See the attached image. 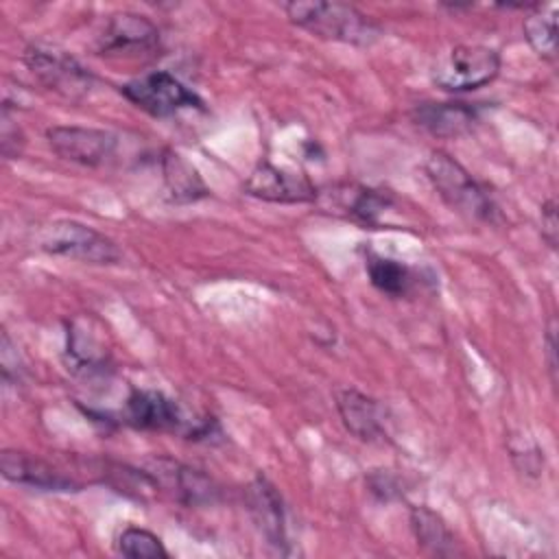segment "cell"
<instances>
[{
	"mask_svg": "<svg viewBox=\"0 0 559 559\" xmlns=\"http://www.w3.org/2000/svg\"><path fill=\"white\" fill-rule=\"evenodd\" d=\"M369 282L391 295V297H402L408 295L411 288L415 286V273L411 266H406L400 260L393 258H384L378 253H367V262H365Z\"/></svg>",
	"mask_w": 559,
	"mask_h": 559,
	"instance_id": "19",
	"label": "cell"
},
{
	"mask_svg": "<svg viewBox=\"0 0 559 559\" xmlns=\"http://www.w3.org/2000/svg\"><path fill=\"white\" fill-rule=\"evenodd\" d=\"M0 469L7 480L44 491H79L81 487L74 478L61 474L50 463L20 450H2Z\"/></svg>",
	"mask_w": 559,
	"mask_h": 559,
	"instance_id": "12",
	"label": "cell"
},
{
	"mask_svg": "<svg viewBox=\"0 0 559 559\" xmlns=\"http://www.w3.org/2000/svg\"><path fill=\"white\" fill-rule=\"evenodd\" d=\"M98 55L116 57H144L159 50V31L157 26L138 13H114L103 33L98 35Z\"/></svg>",
	"mask_w": 559,
	"mask_h": 559,
	"instance_id": "9",
	"label": "cell"
},
{
	"mask_svg": "<svg viewBox=\"0 0 559 559\" xmlns=\"http://www.w3.org/2000/svg\"><path fill=\"white\" fill-rule=\"evenodd\" d=\"M478 105L461 100L421 103L411 111L415 124H419L435 138H459L472 131L478 122Z\"/></svg>",
	"mask_w": 559,
	"mask_h": 559,
	"instance_id": "14",
	"label": "cell"
},
{
	"mask_svg": "<svg viewBox=\"0 0 559 559\" xmlns=\"http://www.w3.org/2000/svg\"><path fill=\"white\" fill-rule=\"evenodd\" d=\"M162 173L168 199L175 203H190L210 194L197 168L177 153H164Z\"/></svg>",
	"mask_w": 559,
	"mask_h": 559,
	"instance_id": "17",
	"label": "cell"
},
{
	"mask_svg": "<svg viewBox=\"0 0 559 559\" xmlns=\"http://www.w3.org/2000/svg\"><path fill=\"white\" fill-rule=\"evenodd\" d=\"M118 550L129 559H166L168 550L164 548L162 539L138 526H127L118 537Z\"/></svg>",
	"mask_w": 559,
	"mask_h": 559,
	"instance_id": "22",
	"label": "cell"
},
{
	"mask_svg": "<svg viewBox=\"0 0 559 559\" xmlns=\"http://www.w3.org/2000/svg\"><path fill=\"white\" fill-rule=\"evenodd\" d=\"M245 194L269 203H308L319 197L314 183L299 173L260 162L242 186Z\"/></svg>",
	"mask_w": 559,
	"mask_h": 559,
	"instance_id": "10",
	"label": "cell"
},
{
	"mask_svg": "<svg viewBox=\"0 0 559 559\" xmlns=\"http://www.w3.org/2000/svg\"><path fill=\"white\" fill-rule=\"evenodd\" d=\"M500 72L498 50L483 44H459L441 55L432 68V83L450 94L478 90Z\"/></svg>",
	"mask_w": 559,
	"mask_h": 559,
	"instance_id": "4",
	"label": "cell"
},
{
	"mask_svg": "<svg viewBox=\"0 0 559 559\" xmlns=\"http://www.w3.org/2000/svg\"><path fill=\"white\" fill-rule=\"evenodd\" d=\"M122 424L138 430L177 432L188 439H207L216 430L212 417H194L162 391L133 389L124 402Z\"/></svg>",
	"mask_w": 559,
	"mask_h": 559,
	"instance_id": "3",
	"label": "cell"
},
{
	"mask_svg": "<svg viewBox=\"0 0 559 559\" xmlns=\"http://www.w3.org/2000/svg\"><path fill=\"white\" fill-rule=\"evenodd\" d=\"M2 131H0V144H2V155L7 159H15L22 155V148L26 144L22 129L17 127V122H13V118L9 116V105L2 107Z\"/></svg>",
	"mask_w": 559,
	"mask_h": 559,
	"instance_id": "23",
	"label": "cell"
},
{
	"mask_svg": "<svg viewBox=\"0 0 559 559\" xmlns=\"http://www.w3.org/2000/svg\"><path fill=\"white\" fill-rule=\"evenodd\" d=\"M122 96L155 118H168L181 109H201L203 100L166 70L148 72L120 87Z\"/></svg>",
	"mask_w": 559,
	"mask_h": 559,
	"instance_id": "6",
	"label": "cell"
},
{
	"mask_svg": "<svg viewBox=\"0 0 559 559\" xmlns=\"http://www.w3.org/2000/svg\"><path fill=\"white\" fill-rule=\"evenodd\" d=\"M151 478L155 480L157 489L168 491L175 500L199 507V504H212L218 496L216 485L212 478H207L201 469L188 467L173 459H153L146 467Z\"/></svg>",
	"mask_w": 559,
	"mask_h": 559,
	"instance_id": "11",
	"label": "cell"
},
{
	"mask_svg": "<svg viewBox=\"0 0 559 559\" xmlns=\"http://www.w3.org/2000/svg\"><path fill=\"white\" fill-rule=\"evenodd\" d=\"M293 24L330 41L369 46L380 37V26L345 2H286L282 7Z\"/></svg>",
	"mask_w": 559,
	"mask_h": 559,
	"instance_id": "1",
	"label": "cell"
},
{
	"mask_svg": "<svg viewBox=\"0 0 559 559\" xmlns=\"http://www.w3.org/2000/svg\"><path fill=\"white\" fill-rule=\"evenodd\" d=\"M39 247L46 253L87 264H114L120 260V251L111 238L76 221H57L48 225L41 231Z\"/></svg>",
	"mask_w": 559,
	"mask_h": 559,
	"instance_id": "5",
	"label": "cell"
},
{
	"mask_svg": "<svg viewBox=\"0 0 559 559\" xmlns=\"http://www.w3.org/2000/svg\"><path fill=\"white\" fill-rule=\"evenodd\" d=\"M524 37L531 44V48L548 59H557V7L555 4H537L526 17H524Z\"/></svg>",
	"mask_w": 559,
	"mask_h": 559,
	"instance_id": "21",
	"label": "cell"
},
{
	"mask_svg": "<svg viewBox=\"0 0 559 559\" xmlns=\"http://www.w3.org/2000/svg\"><path fill=\"white\" fill-rule=\"evenodd\" d=\"M557 323L555 319H550L548 330H546V356H548V369H550V380L552 384H557Z\"/></svg>",
	"mask_w": 559,
	"mask_h": 559,
	"instance_id": "25",
	"label": "cell"
},
{
	"mask_svg": "<svg viewBox=\"0 0 559 559\" xmlns=\"http://www.w3.org/2000/svg\"><path fill=\"white\" fill-rule=\"evenodd\" d=\"M345 190L347 192H338L343 197L338 205L365 225H380L382 214L393 205V194L389 190L365 186H345Z\"/></svg>",
	"mask_w": 559,
	"mask_h": 559,
	"instance_id": "20",
	"label": "cell"
},
{
	"mask_svg": "<svg viewBox=\"0 0 559 559\" xmlns=\"http://www.w3.org/2000/svg\"><path fill=\"white\" fill-rule=\"evenodd\" d=\"M24 63L44 87L70 100H81L87 96L96 81L87 68L57 48L31 46L24 52Z\"/></svg>",
	"mask_w": 559,
	"mask_h": 559,
	"instance_id": "7",
	"label": "cell"
},
{
	"mask_svg": "<svg viewBox=\"0 0 559 559\" xmlns=\"http://www.w3.org/2000/svg\"><path fill=\"white\" fill-rule=\"evenodd\" d=\"M411 528L415 533L417 544L424 552L435 557H452L456 555L454 533L448 528L445 520L432 509L419 504L411 507Z\"/></svg>",
	"mask_w": 559,
	"mask_h": 559,
	"instance_id": "16",
	"label": "cell"
},
{
	"mask_svg": "<svg viewBox=\"0 0 559 559\" xmlns=\"http://www.w3.org/2000/svg\"><path fill=\"white\" fill-rule=\"evenodd\" d=\"M424 170L439 197L454 212L480 223L498 221V207L489 190L480 181H476L452 155L443 151H432L424 164Z\"/></svg>",
	"mask_w": 559,
	"mask_h": 559,
	"instance_id": "2",
	"label": "cell"
},
{
	"mask_svg": "<svg viewBox=\"0 0 559 559\" xmlns=\"http://www.w3.org/2000/svg\"><path fill=\"white\" fill-rule=\"evenodd\" d=\"M336 408L345 428L360 441H380L386 437L384 408L369 395L356 389L336 393Z\"/></svg>",
	"mask_w": 559,
	"mask_h": 559,
	"instance_id": "15",
	"label": "cell"
},
{
	"mask_svg": "<svg viewBox=\"0 0 559 559\" xmlns=\"http://www.w3.org/2000/svg\"><path fill=\"white\" fill-rule=\"evenodd\" d=\"M68 354L72 369L83 376L103 373L109 365V352L103 347V343L90 328H76V321L68 332Z\"/></svg>",
	"mask_w": 559,
	"mask_h": 559,
	"instance_id": "18",
	"label": "cell"
},
{
	"mask_svg": "<svg viewBox=\"0 0 559 559\" xmlns=\"http://www.w3.org/2000/svg\"><path fill=\"white\" fill-rule=\"evenodd\" d=\"M50 148L66 162L79 166H103L107 164L118 146V138L105 129L59 124L46 131Z\"/></svg>",
	"mask_w": 559,
	"mask_h": 559,
	"instance_id": "8",
	"label": "cell"
},
{
	"mask_svg": "<svg viewBox=\"0 0 559 559\" xmlns=\"http://www.w3.org/2000/svg\"><path fill=\"white\" fill-rule=\"evenodd\" d=\"M247 504L264 539L280 552H286V513L277 489L264 476H255L247 487Z\"/></svg>",
	"mask_w": 559,
	"mask_h": 559,
	"instance_id": "13",
	"label": "cell"
},
{
	"mask_svg": "<svg viewBox=\"0 0 559 559\" xmlns=\"http://www.w3.org/2000/svg\"><path fill=\"white\" fill-rule=\"evenodd\" d=\"M542 238L550 249H557L559 238V223H557V201L548 199L542 205Z\"/></svg>",
	"mask_w": 559,
	"mask_h": 559,
	"instance_id": "24",
	"label": "cell"
}]
</instances>
